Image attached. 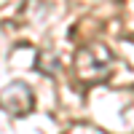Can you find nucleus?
<instances>
[{
    "label": "nucleus",
    "mask_w": 134,
    "mask_h": 134,
    "mask_svg": "<svg viewBox=\"0 0 134 134\" xmlns=\"http://www.w3.org/2000/svg\"><path fill=\"white\" fill-rule=\"evenodd\" d=\"M35 107V94L24 81H11L3 91H0V110H5L11 118L27 115Z\"/></svg>",
    "instance_id": "obj_1"
}]
</instances>
